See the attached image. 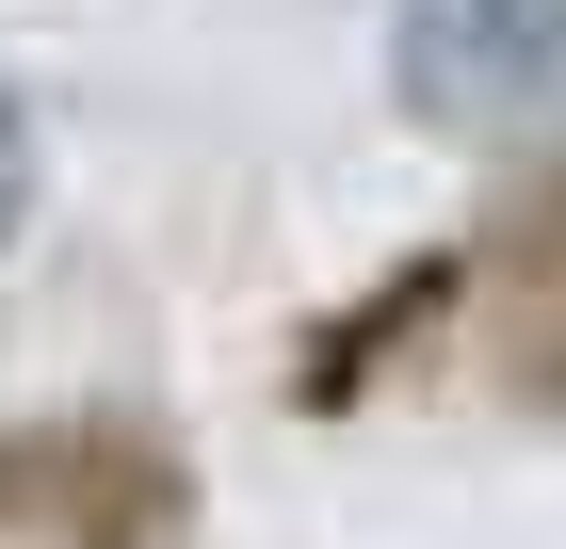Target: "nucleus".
<instances>
[{"label":"nucleus","instance_id":"f257e3e1","mask_svg":"<svg viewBox=\"0 0 566 549\" xmlns=\"http://www.w3.org/2000/svg\"><path fill=\"white\" fill-rule=\"evenodd\" d=\"M211 468L146 404H65V421H0V549H195Z\"/></svg>","mask_w":566,"mask_h":549},{"label":"nucleus","instance_id":"f03ea898","mask_svg":"<svg viewBox=\"0 0 566 549\" xmlns=\"http://www.w3.org/2000/svg\"><path fill=\"white\" fill-rule=\"evenodd\" d=\"M389 97L437 146H534L566 97V0H389Z\"/></svg>","mask_w":566,"mask_h":549},{"label":"nucleus","instance_id":"20e7f679","mask_svg":"<svg viewBox=\"0 0 566 549\" xmlns=\"http://www.w3.org/2000/svg\"><path fill=\"white\" fill-rule=\"evenodd\" d=\"M33 194H49V129H33V97L0 82V243L33 226Z\"/></svg>","mask_w":566,"mask_h":549},{"label":"nucleus","instance_id":"7ed1b4c3","mask_svg":"<svg viewBox=\"0 0 566 549\" xmlns=\"http://www.w3.org/2000/svg\"><path fill=\"white\" fill-rule=\"evenodd\" d=\"M453 307H470V243H421V258H389V275L356 292V324L292 356V404H307V421H340V404H373V372H389L405 339H437Z\"/></svg>","mask_w":566,"mask_h":549}]
</instances>
